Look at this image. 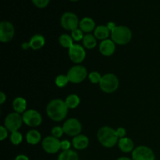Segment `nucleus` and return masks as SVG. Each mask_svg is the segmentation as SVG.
<instances>
[{
	"instance_id": "nucleus-1",
	"label": "nucleus",
	"mask_w": 160,
	"mask_h": 160,
	"mask_svg": "<svg viewBox=\"0 0 160 160\" xmlns=\"http://www.w3.org/2000/svg\"><path fill=\"white\" fill-rule=\"evenodd\" d=\"M68 109L65 101H62L60 98H55L48 102L46 107V112L51 120L59 122L66 118Z\"/></svg>"
},
{
	"instance_id": "nucleus-2",
	"label": "nucleus",
	"mask_w": 160,
	"mask_h": 160,
	"mask_svg": "<svg viewBox=\"0 0 160 160\" xmlns=\"http://www.w3.org/2000/svg\"><path fill=\"white\" fill-rule=\"evenodd\" d=\"M97 137L100 144L106 148H112L119 142L117 131L110 127L106 126L100 128L97 134Z\"/></svg>"
},
{
	"instance_id": "nucleus-3",
	"label": "nucleus",
	"mask_w": 160,
	"mask_h": 160,
	"mask_svg": "<svg viewBox=\"0 0 160 160\" xmlns=\"http://www.w3.org/2000/svg\"><path fill=\"white\" fill-rule=\"evenodd\" d=\"M111 38L117 45H127L132 38V32L128 27L119 25L111 31Z\"/></svg>"
},
{
	"instance_id": "nucleus-4",
	"label": "nucleus",
	"mask_w": 160,
	"mask_h": 160,
	"mask_svg": "<svg viewBox=\"0 0 160 160\" xmlns=\"http://www.w3.org/2000/svg\"><path fill=\"white\" fill-rule=\"evenodd\" d=\"M120 81L118 78L113 73H106L102 77L99 83L100 88L106 93H112L119 88Z\"/></svg>"
},
{
	"instance_id": "nucleus-5",
	"label": "nucleus",
	"mask_w": 160,
	"mask_h": 160,
	"mask_svg": "<svg viewBox=\"0 0 160 160\" xmlns=\"http://www.w3.org/2000/svg\"><path fill=\"white\" fill-rule=\"evenodd\" d=\"M88 76V72L84 66L77 65L73 66L69 70L67 73V78H68L70 82L73 84H79L84 81Z\"/></svg>"
},
{
	"instance_id": "nucleus-6",
	"label": "nucleus",
	"mask_w": 160,
	"mask_h": 160,
	"mask_svg": "<svg viewBox=\"0 0 160 160\" xmlns=\"http://www.w3.org/2000/svg\"><path fill=\"white\" fill-rule=\"evenodd\" d=\"M23 122V117L20 115V113L13 112L6 116L4 120V124L6 129L12 133L18 131V130L21 128Z\"/></svg>"
},
{
	"instance_id": "nucleus-7",
	"label": "nucleus",
	"mask_w": 160,
	"mask_h": 160,
	"mask_svg": "<svg viewBox=\"0 0 160 160\" xmlns=\"http://www.w3.org/2000/svg\"><path fill=\"white\" fill-rule=\"evenodd\" d=\"M79 19L78 16L71 12H64L60 18V24L67 31H73L79 27Z\"/></svg>"
},
{
	"instance_id": "nucleus-8",
	"label": "nucleus",
	"mask_w": 160,
	"mask_h": 160,
	"mask_svg": "<svg viewBox=\"0 0 160 160\" xmlns=\"http://www.w3.org/2000/svg\"><path fill=\"white\" fill-rule=\"evenodd\" d=\"M62 128L66 134L72 137H76L81 132L82 125L78 119L70 118L64 122Z\"/></svg>"
},
{
	"instance_id": "nucleus-9",
	"label": "nucleus",
	"mask_w": 160,
	"mask_h": 160,
	"mask_svg": "<svg viewBox=\"0 0 160 160\" xmlns=\"http://www.w3.org/2000/svg\"><path fill=\"white\" fill-rule=\"evenodd\" d=\"M23 121L29 127H38L42 123V118L40 112L35 109H28L23 113Z\"/></svg>"
},
{
	"instance_id": "nucleus-10",
	"label": "nucleus",
	"mask_w": 160,
	"mask_h": 160,
	"mask_svg": "<svg viewBox=\"0 0 160 160\" xmlns=\"http://www.w3.org/2000/svg\"><path fill=\"white\" fill-rule=\"evenodd\" d=\"M155 154L148 146L140 145L132 152L133 160H155Z\"/></svg>"
},
{
	"instance_id": "nucleus-11",
	"label": "nucleus",
	"mask_w": 160,
	"mask_h": 160,
	"mask_svg": "<svg viewBox=\"0 0 160 160\" xmlns=\"http://www.w3.org/2000/svg\"><path fill=\"white\" fill-rule=\"evenodd\" d=\"M15 28L9 21H2L0 23V41L2 42H9L13 38Z\"/></svg>"
},
{
	"instance_id": "nucleus-12",
	"label": "nucleus",
	"mask_w": 160,
	"mask_h": 160,
	"mask_svg": "<svg viewBox=\"0 0 160 160\" xmlns=\"http://www.w3.org/2000/svg\"><path fill=\"white\" fill-rule=\"evenodd\" d=\"M42 148L47 153L54 154L61 149V142L52 135L47 136L42 141Z\"/></svg>"
},
{
	"instance_id": "nucleus-13",
	"label": "nucleus",
	"mask_w": 160,
	"mask_h": 160,
	"mask_svg": "<svg viewBox=\"0 0 160 160\" xmlns=\"http://www.w3.org/2000/svg\"><path fill=\"white\" fill-rule=\"evenodd\" d=\"M69 56L71 61L75 63H81L84 60L86 56V52L84 47L78 44H73L72 47L69 48Z\"/></svg>"
},
{
	"instance_id": "nucleus-14",
	"label": "nucleus",
	"mask_w": 160,
	"mask_h": 160,
	"mask_svg": "<svg viewBox=\"0 0 160 160\" xmlns=\"http://www.w3.org/2000/svg\"><path fill=\"white\" fill-rule=\"evenodd\" d=\"M116 44L112 39L102 41L99 45V52L105 56H110L115 52Z\"/></svg>"
},
{
	"instance_id": "nucleus-15",
	"label": "nucleus",
	"mask_w": 160,
	"mask_h": 160,
	"mask_svg": "<svg viewBox=\"0 0 160 160\" xmlns=\"http://www.w3.org/2000/svg\"><path fill=\"white\" fill-rule=\"evenodd\" d=\"M79 28L83 32L90 33L92 31H95V22L91 17H84L82 20L80 21Z\"/></svg>"
},
{
	"instance_id": "nucleus-16",
	"label": "nucleus",
	"mask_w": 160,
	"mask_h": 160,
	"mask_svg": "<svg viewBox=\"0 0 160 160\" xmlns=\"http://www.w3.org/2000/svg\"><path fill=\"white\" fill-rule=\"evenodd\" d=\"M72 144L76 149H85L89 144V139L87 136L84 135V134H79V135L73 138Z\"/></svg>"
},
{
	"instance_id": "nucleus-17",
	"label": "nucleus",
	"mask_w": 160,
	"mask_h": 160,
	"mask_svg": "<svg viewBox=\"0 0 160 160\" xmlns=\"http://www.w3.org/2000/svg\"><path fill=\"white\" fill-rule=\"evenodd\" d=\"M28 43H29L30 48H32L33 50H38L45 45V39L42 34H35L32 36Z\"/></svg>"
},
{
	"instance_id": "nucleus-18",
	"label": "nucleus",
	"mask_w": 160,
	"mask_h": 160,
	"mask_svg": "<svg viewBox=\"0 0 160 160\" xmlns=\"http://www.w3.org/2000/svg\"><path fill=\"white\" fill-rule=\"evenodd\" d=\"M109 35H111V31L106 25H99L94 31V36L98 40H106Z\"/></svg>"
},
{
	"instance_id": "nucleus-19",
	"label": "nucleus",
	"mask_w": 160,
	"mask_h": 160,
	"mask_svg": "<svg viewBox=\"0 0 160 160\" xmlns=\"http://www.w3.org/2000/svg\"><path fill=\"white\" fill-rule=\"evenodd\" d=\"M119 148L123 152H130L134 150V142L129 138H122L119 139L118 142Z\"/></svg>"
},
{
	"instance_id": "nucleus-20",
	"label": "nucleus",
	"mask_w": 160,
	"mask_h": 160,
	"mask_svg": "<svg viewBox=\"0 0 160 160\" xmlns=\"http://www.w3.org/2000/svg\"><path fill=\"white\" fill-rule=\"evenodd\" d=\"M12 108L18 113H23L27 109V101L23 97H17L12 102Z\"/></svg>"
},
{
	"instance_id": "nucleus-21",
	"label": "nucleus",
	"mask_w": 160,
	"mask_h": 160,
	"mask_svg": "<svg viewBox=\"0 0 160 160\" xmlns=\"http://www.w3.org/2000/svg\"><path fill=\"white\" fill-rule=\"evenodd\" d=\"M41 139H42V136H41L40 132L37 130H31L26 134V140L30 145H37L40 142Z\"/></svg>"
},
{
	"instance_id": "nucleus-22",
	"label": "nucleus",
	"mask_w": 160,
	"mask_h": 160,
	"mask_svg": "<svg viewBox=\"0 0 160 160\" xmlns=\"http://www.w3.org/2000/svg\"><path fill=\"white\" fill-rule=\"evenodd\" d=\"M65 102L69 109H75V108L79 106L80 102H81V99H80L78 95H75V94H71V95H68L67 97Z\"/></svg>"
},
{
	"instance_id": "nucleus-23",
	"label": "nucleus",
	"mask_w": 160,
	"mask_h": 160,
	"mask_svg": "<svg viewBox=\"0 0 160 160\" xmlns=\"http://www.w3.org/2000/svg\"><path fill=\"white\" fill-rule=\"evenodd\" d=\"M83 45L88 49H92L97 45L96 38L92 35V34H86V35H84V38H83Z\"/></svg>"
},
{
	"instance_id": "nucleus-24",
	"label": "nucleus",
	"mask_w": 160,
	"mask_h": 160,
	"mask_svg": "<svg viewBox=\"0 0 160 160\" xmlns=\"http://www.w3.org/2000/svg\"><path fill=\"white\" fill-rule=\"evenodd\" d=\"M58 160H79V157L76 152L70 149L62 151L58 157Z\"/></svg>"
},
{
	"instance_id": "nucleus-25",
	"label": "nucleus",
	"mask_w": 160,
	"mask_h": 160,
	"mask_svg": "<svg viewBox=\"0 0 160 160\" xmlns=\"http://www.w3.org/2000/svg\"><path fill=\"white\" fill-rule=\"evenodd\" d=\"M59 42L61 46L66 48H70L73 45V39L72 38L71 35L67 34H62L59 36Z\"/></svg>"
},
{
	"instance_id": "nucleus-26",
	"label": "nucleus",
	"mask_w": 160,
	"mask_h": 160,
	"mask_svg": "<svg viewBox=\"0 0 160 160\" xmlns=\"http://www.w3.org/2000/svg\"><path fill=\"white\" fill-rule=\"evenodd\" d=\"M69 82H70V81H69L68 78H67V75L62 74H60L56 77V81H55V83H56V84L59 88L65 87Z\"/></svg>"
},
{
	"instance_id": "nucleus-27",
	"label": "nucleus",
	"mask_w": 160,
	"mask_h": 160,
	"mask_svg": "<svg viewBox=\"0 0 160 160\" xmlns=\"http://www.w3.org/2000/svg\"><path fill=\"white\" fill-rule=\"evenodd\" d=\"M10 141L13 145H20L22 142V141H23V136H22L21 133H20L19 131L12 132L10 135Z\"/></svg>"
},
{
	"instance_id": "nucleus-28",
	"label": "nucleus",
	"mask_w": 160,
	"mask_h": 160,
	"mask_svg": "<svg viewBox=\"0 0 160 160\" xmlns=\"http://www.w3.org/2000/svg\"><path fill=\"white\" fill-rule=\"evenodd\" d=\"M102 77V76L98 71H92L88 74V79L92 84H99Z\"/></svg>"
},
{
	"instance_id": "nucleus-29",
	"label": "nucleus",
	"mask_w": 160,
	"mask_h": 160,
	"mask_svg": "<svg viewBox=\"0 0 160 160\" xmlns=\"http://www.w3.org/2000/svg\"><path fill=\"white\" fill-rule=\"evenodd\" d=\"M71 37L73 39V41L79 42V41L83 40V38H84V32L80 28H77V29L71 31Z\"/></svg>"
},
{
	"instance_id": "nucleus-30",
	"label": "nucleus",
	"mask_w": 160,
	"mask_h": 160,
	"mask_svg": "<svg viewBox=\"0 0 160 160\" xmlns=\"http://www.w3.org/2000/svg\"><path fill=\"white\" fill-rule=\"evenodd\" d=\"M63 133L64 131L62 127L56 126L52 129V135L55 138H59L62 137Z\"/></svg>"
},
{
	"instance_id": "nucleus-31",
	"label": "nucleus",
	"mask_w": 160,
	"mask_h": 160,
	"mask_svg": "<svg viewBox=\"0 0 160 160\" xmlns=\"http://www.w3.org/2000/svg\"><path fill=\"white\" fill-rule=\"evenodd\" d=\"M33 2V4L38 8H45L49 4L50 0H31Z\"/></svg>"
},
{
	"instance_id": "nucleus-32",
	"label": "nucleus",
	"mask_w": 160,
	"mask_h": 160,
	"mask_svg": "<svg viewBox=\"0 0 160 160\" xmlns=\"http://www.w3.org/2000/svg\"><path fill=\"white\" fill-rule=\"evenodd\" d=\"M8 136V130L5 126L0 127V140L3 141L7 138Z\"/></svg>"
},
{
	"instance_id": "nucleus-33",
	"label": "nucleus",
	"mask_w": 160,
	"mask_h": 160,
	"mask_svg": "<svg viewBox=\"0 0 160 160\" xmlns=\"http://www.w3.org/2000/svg\"><path fill=\"white\" fill-rule=\"evenodd\" d=\"M70 146H71V143L70 142V141L63 140L61 142V149H62L63 151L70 150Z\"/></svg>"
},
{
	"instance_id": "nucleus-34",
	"label": "nucleus",
	"mask_w": 160,
	"mask_h": 160,
	"mask_svg": "<svg viewBox=\"0 0 160 160\" xmlns=\"http://www.w3.org/2000/svg\"><path fill=\"white\" fill-rule=\"evenodd\" d=\"M117 131V136L119 137V138H124L127 134V131L126 129L123 128H119L116 130Z\"/></svg>"
},
{
	"instance_id": "nucleus-35",
	"label": "nucleus",
	"mask_w": 160,
	"mask_h": 160,
	"mask_svg": "<svg viewBox=\"0 0 160 160\" xmlns=\"http://www.w3.org/2000/svg\"><path fill=\"white\" fill-rule=\"evenodd\" d=\"M6 95H5V93L3 92H0V104L2 105L3 103L6 102Z\"/></svg>"
},
{
	"instance_id": "nucleus-36",
	"label": "nucleus",
	"mask_w": 160,
	"mask_h": 160,
	"mask_svg": "<svg viewBox=\"0 0 160 160\" xmlns=\"http://www.w3.org/2000/svg\"><path fill=\"white\" fill-rule=\"evenodd\" d=\"M106 26H107V28H109V30L110 31H112V30H114L116 28H117V25H116L115 23H113V22H109Z\"/></svg>"
},
{
	"instance_id": "nucleus-37",
	"label": "nucleus",
	"mask_w": 160,
	"mask_h": 160,
	"mask_svg": "<svg viewBox=\"0 0 160 160\" xmlns=\"http://www.w3.org/2000/svg\"><path fill=\"white\" fill-rule=\"evenodd\" d=\"M15 160H29V158L25 155H19L16 157Z\"/></svg>"
},
{
	"instance_id": "nucleus-38",
	"label": "nucleus",
	"mask_w": 160,
	"mask_h": 160,
	"mask_svg": "<svg viewBox=\"0 0 160 160\" xmlns=\"http://www.w3.org/2000/svg\"><path fill=\"white\" fill-rule=\"evenodd\" d=\"M22 48H23V49H28V48H30L29 43H28V42H24V43H23V45H22Z\"/></svg>"
},
{
	"instance_id": "nucleus-39",
	"label": "nucleus",
	"mask_w": 160,
	"mask_h": 160,
	"mask_svg": "<svg viewBox=\"0 0 160 160\" xmlns=\"http://www.w3.org/2000/svg\"><path fill=\"white\" fill-rule=\"evenodd\" d=\"M117 160H131V159H129V158H128V157H121V158H119Z\"/></svg>"
},
{
	"instance_id": "nucleus-40",
	"label": "nucleus",
	"mask_w": 160,
	"mask_h": 160,
	"mask_svg": "<svg viewBox=\"0 0 160 160\" xmlns=\"http://www.w3.org/2000/svg\"><path fill=\"white\" fill-rule=\"evenodd\" d=\"M70 1H71V2H78V1H79V0H70Z\"/></svg>"
}]
</instances>
